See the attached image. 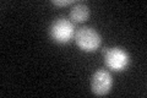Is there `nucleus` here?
<instances>
[{
	"label": "nucleus",
	"instance_id": "1",
	"mask_svg": "<svg viewBox=\"0 0 147 98\" xmlns=\"http://www.w3.org/2000/svg\"><path fill=\"white\" fill-rule=\"evenodd\" d=\"M75 42L84 52H94L100 45V36L92 27H80L75 32Z\"/></svg>",
	"mask_w": 147,
	"mask_h": 98
},
{
	"label": "nucleus",
	"instance_id": "2",
	"mask_svg": "<svg viewBox=\"0 0 147 98\" xmlns=\"http://www.w3.org/2000/svg\"><path fill=\"white\" fill-rule=\"evenodd\" d=\"M104 62L105 65L113 71H121L129 64V54L123 48L110 47L104 49Z\"/></svg>",
	"mask_w": 147,
	"mask_h": 98
},
{
	"label": "nucleus",
	"instance_id": "3",
	"mask_svg": "<svg viewBox=\"0 0 147 98\" xmlns=\"http://www.w3.org/2000/svg\"><path fill=\"white\" fill-rule=\"evenodd\" d=\"M74 30L75 28L71 21L60 17L55 20L50 26V36L58 43H66L74 36Z\"/></svg>",
	"mask_w": 147,
	"mask_h": 98
},
{
	"label": "nucleus",
	"instance_id": "4",
	"mask_svg": "<svg viewBox=\"0 0 147 98\" xmlns=\"http://www.w3.org/2000/svg\"><path fill=\"white\" fill-rule=\"evenodd\" d=\"M112 76L108 71L105 70H97L93 76H92L91 80V88L92 92L97 96H103L107 95L110 91V87H112Z\"/></svg>",
	"mask_w": 147,
	"mask_h": 98
},
{
	"label": "nucleus",
	"instance_id": "5",
	"mask_svg": "<svg viewBox=\"0 0 147 98\" xmlns=\"http://www.w3.org/2000/svg\"><path fill=\"white\" fill-rule=\"evenodd\" d=\"M90 16V10L85 4L77 3L70 10V17L74 22H84Z\"/></svg>",
	"mask_w": 147,
	"mask_h": 98
},
{
	"label": "nucleus",
	"instance_id": "6",
	"mask_svg": "<svg viewBox=\"0 0 147 98\" xmlns=\"http://www.w3.org/2000/svg\"><path fill=\"white\" fill-rule=\"evenodd\" d=\"M54 5H58V6H66V5H70L74 1L72 0H64V1H59V0H53L52 1Z\"/></svg>",
	"mask_w": 147,
	"mask_h": 98
}]
</instances>
